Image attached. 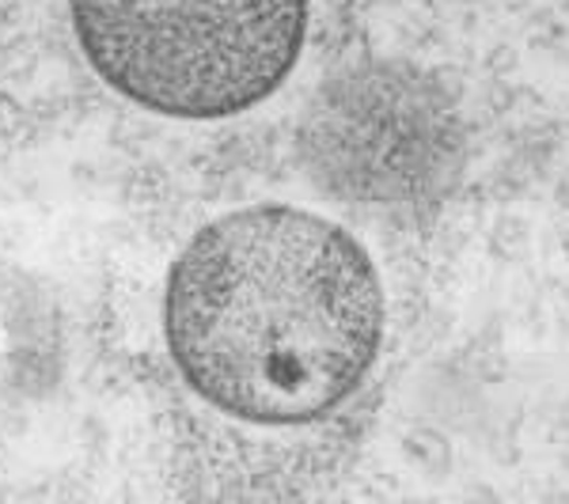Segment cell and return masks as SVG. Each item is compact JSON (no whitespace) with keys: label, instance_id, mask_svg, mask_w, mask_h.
<instances>
[{"label":"cell","instance_id":"1","mask_svg":"<svg viewBox=\"0 0 569 504\" xmlns=\"http://www.w3.org/2000/svg\"><path fill=\"white\" fill-rule=\"evenodd\" d=\"M372 254L297 205L217 216L182 246L163 337L194 395L247 425H308L346 406L383 345Z\"/></svg>","mask_w":569,"mask_h":504},{"label":"cell","instance_id":"2","mask_svg":"<svg viewBox=\"0 0 569 504\" xmlns=\"http://www.w3.org/2000/svg\"><path fill=\"white\" fill-rule=\"evenodd\" d=\"M88 65L182 122L259 107L300 61L308 0H69Z\"/></svg>","mask_w":569,"mask_h":504}]
</instances>
